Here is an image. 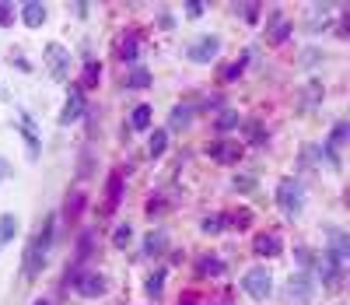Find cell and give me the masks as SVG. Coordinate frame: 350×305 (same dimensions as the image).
I'll list each match as a JSON object with an SVG mask.
<instances>
[{"label": "cell", "instance_id": "6da1fadb", "mask_svg": "<svg viewBox=\"0 0 350 305\" xmlns=\"http://www.w3.org/2000/svg\"><path fill=\"white\" fill-rule=\"evenodd\" d=\"M49 242H53V218L46 221V228H42V235L28 246V253H25V278H36V273L42 270V263H46V249H49Z\"/></svg>", "mask_w": 350, "mask_h": 305}, {"label": "cell", "instance_id": "7a4b0ae2", "mask_svg": "<svg viewBox=\"0 0 350 305\" xmlns=\"http://www.w3.org/2000/svg\"><path fill=\"white\" fill-rule=\"evenodd\" d=\"M277 204L287 218H298L301 215V204H305V193H301V182L298 179H284L277 186Z\"/></svg>", "mask_w": 350, "mask_h": 305}, {"label": "cell", "instance_id": "3957f363", "mask_svg": "<svg viewBox=\"0 0 350 305\" xmlns=\"http://www.w3.org/2000/svg\"><path fill=\"white\" fill-rule=\"evenodd\" d=\"M242 288H245V295H249V298L262 302V298H270L273 281H270V273L262 270V267H252V270L245 273V278H242Z\"/></svg>", "mask_w": 350, "mask_h": 305}, {"label": "cell", "instance_id": "277c9868", "mask_svg": "<svg viewBox=\"0 0 350 305\" xmlns=\"http://www.w3.org/2000/svg\"><path fill=\"white\" fill-rule=\"evenodd\" d=\"M46 64H49V74L56 81H67V64H70V53L60 46V42H49L46 46Z\"/></svg>", "mask_w": 350, "mask_h": 305}, {"label": "cell", "instance_id": "5b68a950", "mask_svg": "<svg viewBox=\"0 0 350 305\" xmlns=\"http://www.w3.org/2000/svg\"><path fill=\"white\" fill-rule=\"evenodd\" d=\"M74 288L81 298H98L105 295V278L102 273H74Z\"/></svg>", "mask_w": 350, "mask_h": 305}, {"label": "cell", "instance_id": "8992f818", "mask_svg": "<svg viewBox=\"0 0 350 305\" xmlns=\"http://www.w3.org/2000/svg\"><path fill=\"white\" fill-rule=\"evenodd\" d=\"M217 53H221V39L217 36H203L196 46H189V60H193V64H211Z\"/></svg>", "mask_w": 350, "mask_h": 305}, {"label": "cell", "instance_id": "52a82bcc", "mask_svg": "<svg viewBox=\"0 0 350 305\" xmlns=\"http://www.w3.org/2000/svg\"><path fill=\"white\" fill-rule=\"evenodd\" d=\"M207 155L217 162V165H231V162H239L242 158V147L239 144H231V141H214L207 147Z\"/></svg>", "mask_w": 350, "mask_h": 305}, {"label": "cell", "instance_id": "ba28073f", "mask_svg": "<svg viewBox=\"0 0 350 305\" xmlns=\"http://www.w3.org/2000/svg\"><path fill=\"white\" fill-rule=\"evenodd\" d=\"M252 249H256V256H277L284 249V239H280V232H259Z\"/></svg>", "mask_w": 350, "mask_h": 305}, {"label": "cell", "instance_id": "9c48e42d", "mask_svg": "<svg viewBox=\"0 0 350 305\" xmlns=\"http://www.w3.org/2000/svg\"><path fill=\"white\" fill-rule=\"evenodd\" d=\"M120 197H123V172L109 175V186H105V200H102V215H112L120 207Z\"/></svg>", "mask_w": 350, "mask_h": 305}, {"label": "cell", "instance_id": "30bf717a", "mask_svg": "<svg viewBox=\"0 0 350 305\" xmlns=\"http://www.w3.org/2000/svg\"><path fill=\"white\" fill-rule=\"evenodd\" d=\"M340 267H347V260H350V242H347V235L340 232V228H329V249H326Z\"/></svg>", "mask_w": 350, "mask_h": 305}, {"label": "cell", "instance_id": "8fae6325", "mask_svg": "<svg viewBox=\"0 0 350 305\" xmlns=\"http://www.w3.org/2000/svg\"><path fill=\"white\" fill-rule=\"evenodd\" d=\"M84 112V91L81 88H70V99L64 106V116H60V123H74V119H81Z\"/></svg>", "mask_w": 350, "mask_h": 305}, {"label": "cell", "instance_id": "7c38bea8", "mask_svg": "<svg viewBox=\"0 0 350 305\" xmlns=\"http://www.w3.org/2000/svg\"><path fill=\"white\" fill-rule=\"evenodd\" d=\"M319 278H323L326 284H340V278H343V267H340V263L326 253L323 260H319Z\"/></svg>", "mask_w": 350, "mask_h": 305}, {"label": "cell", "instance_id": "4fadbf2b", "mask_svg": "<svg viewBox=\"0 0 350 305\" xmlns=\"http://www.w3.org/2000/svg\"><path fill=\"white\" fill-rule=\"evenodd\" d=\"M21 21H25L28 28H39V25L46 21V8L39 4V0H28V4H21Z\"/></svg>", "mask_w": 350, "mask_h": 305}, {"label": "cell", "instance_id": "5bb4252c", "mask_svg": "<svg viewBox=\"0 0 350 305\" xmlns=\"http://www.w3.org/2000/svg\"><path fill=\"white\" fill-rule=\"evenodd\" d=\"M287 298H291V302H308V298H312V281L305 278V273H301V278H291Z\"/></svg>", "mask_w": 350, "mask_h": 305}, {"label": "cell", "instance_id": "9a60e30c", "mask_svg": "<svg viewBox=\"0 0 350 305\" xmlns=\"http://www.w3.org/2000/svg\"><path fill=\"white\" fill-rule=\"evenodd\" d=\"M189 119H193V106H189V102H186V106H175V109H172V119H168V127H172V130H186Z\"/></svg>", "mask_w": 350, "mask_h": 305}, {"label": "cell", "instance_id": "2e32d148", "mask_svg": "<svg viewBox=\"0 0 350 305\" xmlns=\"http://www.w3.org/2000/svg\"><path fill=\"white\" fill-rule=\"evenodd\" d=\"M98 77H102V67H98V60H88V64H84V77H81V91L84 88H95L98 84Z\"/></svg>", "mask_w": 350, "mask_h": 305}, {"label": "cell", "instance_id": "e0dca14e", "mask_svg": "<svg viewBox=\"0 0 350 305\" xmlns=\"http://www.w3.org/2000/svg\"><path fill=\"white\" fill-rule=\"evenodd\" d=\"M165 147H168V134H165V130H154L151 141H148V155H151V158H161Z\"/></svg>", "mask_w": 350, "mask_h": 305}, {"label": "cell", "instance_id": "ac0fdd59", "mask_svg": "<svg viewBox=\"0 0 350 305\" xmlns=\"http://www.w3.org/2000/svg\"><path fill=\"white\" fill-rule=\"evenodd\" d=\"M130 127L133 130H148L151 127V106H137L133 116H130Z\"/></svg>", "mask_w": 350, "mask_h": 305}, {"label": "cell", "instance_id": "d6986e66", "mask_svg": "<svg viewBox=\"0 0 350 305\" xmlns=\"http://www.w3.org/2000/svg\"><path fill=\"white\" fill-rule=\"evenodd\" d=\"M329 11H333V4H312V8H308V25H312V28H319V21L326 25V21H329Z\"/></svg>", "mask_w": 350, "mask_h": 305}, {"label": "cell", "instance_id": "ffe728a7", "mask_svg": "<svg viewBox=\"0 0 350 305\" xmlns=\"http://www.w3.org/2000/svg\"><path fill=\"white\" fill-rule=\"evenodd\" d=\"M14 235H18V218L14 215H4V218H0V246L11 242Z\"/></svg>", "mask_w": 350, "mask_h": 305}, {"label": "cell", "instance_id": "44dd1931", "mask_svg": "<svg viewBox=\"0 0 350 305\" xmlns=\"http://www.w3.org/2000/svg\"><path fill=\"white\" fill-rule=\"evenodd\" d=\"M130 242H133V228H130V225H120V228L112 232V246H116V249H126Z\"/></svg>", "mask_w": 350, "mask_h": 305}, {"label": "cell", "instance_id": "7402d4cb", "mask_svg": "<svg viewBox=\"0 0 350 305\" xmlns=\"http://www.w3.org/2000/svg\"><path fill=\"white\" fill-rule=\"evenodd\" d=\"M165 242H168V239H165V232L158 228V232L148 235V246H144V249H148L151 256H158V253H165Z\"/></svg>", "mask_w": 350, "mask_h": 305}, {"label": "cell", "instance_id": "603a6c76", "mask_svg": "<svg viewBox=\"0 0 350 305\" xmlns=\"http://www.w3.org/2000/svg\"><path fill=\"white\" fill-rule=\"evenodd\" d=\"M148 84H151V74H148V71L133 67V71L126 74V88H148Z\"/></svg>", "mask_w": 350, "mask_h": 305}, {"label": "cell", "instance_id": "cb8c5ba5", "mask_svg": "<svg viewBox=\"0 0 350 305\" xmlns=\"http://www.w3.org/2000/svg\"><path fill=\"white\" fill-rule=\"evenodd\" d=\"M120 56L126 60V64H133V56H137V39L133 36H123L120 39Z\"/></svg>", "mask_w": 350, "mask_h": 305}, {"label": "cell", "instance_id": "d4e9b609", "mask_svg": "<svg viewBox=\"0 0 350 305\" xmlns=\"http://www.w3.org/2000/svg\"><path fill=\"white\" fill-rule=\"evenodd\" d=\"M200 270H203V273H214V278H221V273H224V263H221L217 256H203Z\"/></svg>", "mask_w": 350, "mask_h": 305}, {"label": "cell", "instance_id": "484cf974", "mask_svg": "<svg viewBox=\"0 0 350 305\" xmlns=\"http://www.w3.org/2000/svg\"><path fill=\"white\" fill-rule=\"evenodd\" d=\"M287 32H291V25H287L284 18H277V21H273V28H270V42H284V39H287Z\"/></svg>", "mask_w": 350, "mask_h": 305}, {"label": "cell", "instance_id": "4316f807", "mask_svg": "<svg viewBox=\"0 0 350 305\" xmlns=\"http://www.w3.org/2000/svg\"><path fill=\"white\" fill-rule=\"evenodd\" d=\"M81 207H84V197H81V193L67 197V207H64V210H67V218H70V221H74V218L81 215Z\"/></svg>", "mask_w": 350, "mask_h": 305}, {"label": "cell", "instance_id": "83f0119b", "mask_svg": "<svg viewBox=\"0 0 350 305\" xmlns=\"http://www.w3.org/2000/svg\"><path fill=\"white\" fill-rule=\"evenodd\" d=\"M161 284H165V273H151V278H148V295L158 298L161 295Z\"/></svg>", "mask_w": 350, "mask_h": 305}, {"label": "cell", "instance_id": "f1b7e54d", "mask_svg": "<svg viewBox=\"0 0 350 305\" xmlns=\"http://www.w3.org/2000/svg\"><path fill=\"white\" fill-rule=\"evenodd\" d=\"M231 127H239V112H221L217 130H231Z\"/></svg>", "mask_w": 350, "mask_h": 305}, {"label": "cell", "instance_id": "f546056e", "mask_svg": "<svg viewBox=\"0 0 350 305\" xmlns=\"http://www.w3.org/2000/svg\"><path fill=\"white\" fill-rule=\"evenodd\" d=\"M242 71H245V64H242V60H235L231 67H224V71H221V77H224V81H231V77H239Z\"/></svg>", "mask_w": 350, "mask_h": 305}, {"label": "cell", "instance_id": "4dcf8cb0", "mask_svg": "<svg viewBox=\"0 0 350 305\" xmlns=\"http://www.w3.org/2000/svg\"><path fill=\"white\" fill-rule=\"evenodd\" d=\"M224 228V218H207V221H203V232H207V235H217Z\"/></svg>", "mask_w": 350, "mask_h": 305}, {"label": "cell", "instance_id": "1f68e13d", "mask_svg": "<svg viewBox=\"0 0 350 305\" xmlns=\"http://www.w3.org/2000/svg\"><path fill=\"white\" fill-rule=\"evenodd\" d=\"M14 21V11H11V4L8 0H0V25H11Z\"/></svg>", "mask_w": 350, "mask_h": 305}, {"label": "cell", "instance_id": "d6a6232c", "mask_svg": "<svg viewBox=\"0 0 350 305\" xmlns=\"http://www.w3.org/2000/svg\"><path fill=\"white\" fill-rule=\"evenodd\" d=\"M186 14L189 18H200L203 14V0H186Z\"/></svg>", "mask_w": 350, "mask_h": 305}, {"label": "cell", "instance_id": "836d02e7", "mask_svg": "<svg viewBox=\"0 0 350 305\" xmlns=\"http://www.w3.org/2000/svg\"><path fill=\"white\" fill-rule=\"evenodd\" d=\"M239 8H242V14H245L249 21H256V18H259V4H239Z\"/></svg>", "mask_w": 350, "mask_h": 305}, {"label": "cell", "instance_id": "e575fe53", "mask_svg": "<svg viewBox=\"0 0 350 305\" xmlns=\"http://www.w3.org/2000/svg\"><path fill=\"white\" fill-rule=\"evenodd\" d=\"M148 215H151V218L161 215V200H151V204H148Z\"/></svg>", "mask_w": 350, "mask_h": 305}, {"label": "cell", "instance_id": "d590c367", "mask_svg": "<svg viewBox=\"0 0 350 305\" xmlns=\"http://www.w3.org/2000/svg\"><path fill=\"white\" fill-rule=\"evenodd\" d=\"M4 175H8V162H0V182H4Z\"/></svg>", "mask_w": 350, "mask_h": 305}, {"label": "cell", "instance_id": "8d00e7d4", "mask_svg": "<svg viewBox=\"0 0 350 305\" xmlns=\"http://www.w3.org/2000/svg\"><path fill=\"white\" fill-rule=\"evenodd\" d=\"M36 305H46V302H36Z\"/></svg>", "mask_w": 350, "mask_h": 305}]
</instances>
